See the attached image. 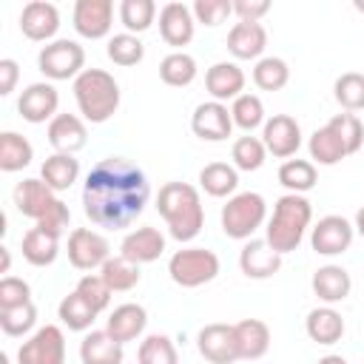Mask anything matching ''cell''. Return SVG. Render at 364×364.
I'll return each mask as SVG.
<instances>
[{
    "label": "cell",
    "mask_w": 364,
    "mask_h": 364,
    "mask_svg": "<svg viewBox=\"0 0 364 364\" xmlns=\"http://www.w3.org/2000/svg\"><path fill=\"white\" fill-rule=\"evenodd\" d=\"M151 199L148 176L125 156L100 159L82 182V210L91 225L105 230L131 228Z\"/></svg>",
    "instance_id": "1"
},
{
    "label": "cell",
    "mask_w": 364,
    "mask_h": 364,
    "mask_svg": "<svg viewBox=\"0 0 364 364\" xmlns=\"http://www.w3.org/2000/svg\"><path fill=\"white\" fill-rule=\"evenodd\" d=\"M156 210L176 242H193L205 228L202 196L191 182H165L156 193Z\"/></svg>",
    "instance_id": "2"
},
{
    "label": "cell",
    "mask_w": 364,
    "mask_h": 364,
    "mask_svg": "<svg viewBox=\"0 0 364 364\" xmlns=\"http://www.w3.org/2000/svg\"><path fill=\"white\" fill-rule=\"evenodd\" d=\"M313 222V205L301 193H284L276 199L273 213L264 225V239L276 253H290L301 245L307 228Z\"/></svg>",
    "instance_id": "3"
},
{
    "label": "cell",
    "mask_w": 364,
    "mask_h": 364,
    "mask_svg": "<svg viewBox=\"0 0 364 364\" xmlns=\"http://www.w3.org/2000/svg\"><path fill=\"white\" fill-rule=\"evenodd\" d=\"M74 100L85 122L102 125L119 108V82L102 68H85L74 80Z\"/></svg>",
    "instance_id": "4"
},
{
    "label": "cell",
    "mask_w": 364,
    "mask_h": 364,
    "mask_svg": "<svg viewBox=\"0 0 364 364\" xmlns=\"http://www.w3.org/2000/svg\"><path fill=\"white\" fill-rule=\"evenodd\" d=\"M219 222H222V233L228 239H236V242H247L253 239V233L267 222V202L262 193L256 191H242V193H233L222 213H219Z\"/></svg>",
    "instance_id": "5"
},
{
    "label": "cell",
    "mask_w": 364,
    "mask_h": 364,
    "mask_svg": "<svg viewBox=\"0 0 364 364\" xmlns=\"http://www.w3.org/2000/svg\"><path fill=\"white\" fill-rule=\"evenodd\" d=\"M219 256L208 247H182L168 259V276L173 284L193 290L219 276Z\"/></svg>",
    "instance_id": "6"
},
{
    "label": "cell",
    "mask_w": 364,
    "mask_h": 364,
    "mask_svg": "<svg viewBox=\"0 0 364 364\" xmlns=\"http://www.w3.org/2000/svg\"><path fill=\"white\" fill-rule=\"evenodd\" d=\"M37 68L46 80H77L85 71V48L77 40H51L37 54Z\"/></svg>",
    "instance_id": "7"
},
{
    "label": "cell",
    "mask_w": 364,
    "mask_h": 364,
    "mask_svg": "<svg viewBox=\"0 0 364 364\" xmlns=\"http://www.w3.org/2000/svg\"><path fill=\"white\" fill-rule=\"evenodd\" d=\"M17 364H65V333L57 324L34 330L20 344Z\"/></svg>",
    "instance_id": "8"
},
{
    "label": "cell",
    "mask_w": 364,
    "mask_h": 364,
    "mask_svg": "<svg viewBox=\"0 0 364 364\" xmlns=\"http://www.w3.org/2000/svg\"><path fill=\"white\" fill-rule=\"evenodd\" d=\"M111 259V245L102 233L91 230V228H74L68 233V262L77 270H100L105 262Z\"/></svg>",
    "instance_id": "9"
},
{
    "label": "cell",
    "mask_w": 364,
    "mask_h": 364,
    "mask_svg": "<svg viewBox=\"0 0 364 364\" xmlns=\"http://www.w3.org/2000/svg\"><path fill=\"white\" fill-rule=\"evenodd\" d=\"M355 239V228L350 219L338 216V213H330V216H321L313 228H310V247L318 253V256H341L344 250H350Z\"/></svg>",
    "instance_id": "10"
},
{
    "label": "cell",
    "mask_w": 364,
    "mask_h": 364,
    "mask_svg": "<svg viewBox=\"0 0 364 364\" xmlns=\"http://www.w3.org/2000/svg\"><path fill=\"white\" fill-rule=\"evenodd\" d=\"M60 205H63V199L43 179H23L14 188V208L23 216H28L34 225H40L43 219H48Z\"/></svg>",
    "instance_id": "11"
},
{
    "label": "cell",
    "mask_w": 364,
    "mask_h": 364,
    "mask_svg": "<svg viewBox=\"0 0 364 364\" xmlns=\"http://www.w3.org/2000/svg\"><path fill=\"white\" fill-rule=\"evenodd\" d=\"M196 350L210 364H233V361H239V344H236L233 324H222V321L205 324L196 333Z\"/></svg>",
    "instance_id": "12"
},
{
    "label": "cell",
    "mask_w": 364,
    "mask_h": 364,
    "mask_svg": "<svg viewBox=\"0 0 364 364\" xmlns=\"http://www.w3.org/2000/svg\"><path fill=\"white\" fill-rule=\"evenodd\" d=\"M74 31L85 40H102L108 37L114 26V3L111 0H77L71 11Z\"/></svg>",
    "instance_id": "13"
},
{
    "label": "cell",
    "mask_w": 364,
    "mask_h": 364,
    "mask_svg": "<svg viewBox=\"0 0 364 364\" xmlns=\"http://www.w3.org/2000/svg\"><path fill=\"white\" fill-rule=\"evenodd\" d=\"M57 108H60V94L51 82H31L17 97V114L31 125L51 122L57 117Z\"/></svg>",
    "instance_id": "14"
},
{
    "label": "cell",
    "mask_w": 364,
    "mask_h": 364,
    "mask_svg": "<svg viewBox=\"0 0 364 364\" xmlns=\"http://www.w3.org/2000/svg\"><path fill=\"white\" fill-rule=\"evenodd\" d=\"M191 131L205 142H225L233 131L230 108L225 102H216V100L199 102L191 114Z\"/></svg>",
    "instance_id": "15"
},
{
    "label": "cell",
    "mask_w": 364,
    "mask_h": 364,
    "mask_svg": "<svg viewBox=\"0 0 364 364\" xmlns=\"http://www.w3.org/2000/svg\"><path fill=\"white\" fill-rule=\"evenodd\" d=\"M262 142L276 159H290L301 148V125L290 114H273L262 125Z\"/></svg>",
    "instance_id": "16"
},
{
    "label": "cell",
    "mask_w": 364,
    "mask_h": 364,
    "mask_svg": "<svg viewBox=\"0 0 364 364\" xmlns=\"http://www.w3.org/2000/svg\"><path fill=\"white\" fill-rule=\"evenodd\" d=\"M159 34L168 46H173L176 51H182L193 34H196V20H193V11L191 6L179 3V0H171L159 9Z\"/></svg>",
    "instance_id": "17"
},
{
    "label": "cell",
    "mask_w": 364,
    "mask_h": 364,
    "mask_svg": "<svg viewBox=\"0 0 364 364\" xmlns=\"http://www.w3.org/2000/svg\"><path fill=\"white\" fill-rule=\"evenodd\" d=\"M60 28V11L54 3L46 0H31L23 6L20 11V31L23 37L34 40V43H51V37Z\"/></svg>",
    "instance_id": "18"
},
{
    "label": "cell",
    "mask_w": 364,
    "mask_h": 364,
    "mask_svg": "<svg viewBox=\"0 0 364 364\" xmlns=\"http://www.w3.org/2000/svg\"><path fill=\"white\" fill-rule=\"evenodd\" d=\"M46 136L54 148V154H77L85 148L88 142V128H85V119L77 117V114H57L48 128H46Z\"/></svg>",
    "instance_id": "19"
},
{
    "label": "cell",
    "mask_w": 364,
    "mask_h": 364,
    "mask_svg": "<svg viewBox=\"0 0 364 364\" xmlns=\"http://www.w3.org/2000/svg\"><path fill=\"white\" fill-rule=\"evenodd\" d=\"M239 270L247 279H270L282 270V253H276L267 239H247L239 250Z\"/></svg>",
    "instance_id": "20"
},
{
    "label": "cell",
    "mask_w": 364,
    "mask_h": 364,
    "mask_svg": "<svg viewBox=\"0 0 364 364\" xmlns=\"http://www.w3.org/2000/svg\"><path fill=\"white\" fill-rule=\"evenodd\" d=\"M205 88L210 94V100L216 102H233L236 97L245 94V71L236 65V63H213L208 71H205Z\"/></svg>",
    "instance_id": "21"
},
{
    "label": "cell",
    "mask_w": 364,
    "mask_h": 364,
    "mask_svg": "<svg viewBox=\"0 0 364 364\" xmlns=\"http://www.w3.org/2000/svg\"><path fill=\"white\" fill-rule=\"evenodd\" d=\"M162 253H165V236L151 225H142V228L125 233V239L119 245V256H125L134 264L156 262Z\"/></svg>",
    "instance_id": "22"
},
{
    "label": "cell",
    "mask_w": 364,
    "mask_h": 364,
    "mask_svg": "<svg viewBox=\"0 0 364 364\" xmlns=\"http://www.w3.org/2000/svg\"><path fill=\"white\" fill-rule=\"evenodd\" d=\"M148 327V313L142 304L136 301H125L119 307H114L108 313V321H105V330L119 341V344H128V341H136Z\"/></svg>",
    "instance_id": "23"
},
{
    "label": "cell",
    "mask_w": 364,
    "mask_h": 364,
    "mask_svg": "<svg viewBox=\"0 0 364 364\" xmlns=\"http://www.w3.org/2000/svg\"><path fill=\"white\" fill-rule=\"evenodd\" d=\"M310 287H313V293L318 296V301H324V304L333 307V304H338V301H344V299L350 296L353 279H350V273H347L341 264H321V267L313 273Z\"/></svg>",
    "instance_id": "24"
},
{
    "label": "cell",
    "mask_w": 364,
    "mask_h": 364,
    "mask_svg": "<svg viewBox=\"0 0 364 364\" xmlns=\"http://www.w3.org/2000/svg\"><path fill=\"white\" fill-rule=\"evenodd\" d=\"M267 48V31L262 23H233L228 31V51L236 60H262Z\"/></svg>",
    "instance_id": "25"
},
{
    "label": "cell",
    "mask_w": 364,
    "mask_h": 364,
    "mask_svg": "<svg viewBox=\"0 0 364 364\" xmlns=\"http://www.w3.org/2000/svg\"><path fill=\"white\" fill-rule=\"evenodd\" d=\"M125 344H119L108 330H91L80 341V361L82 364H122Z\"/></svg>",
    "instance_id": "26"
},
{
    "label": "cell",
    "mask_w": 364,
    "mask_h": 364,
    "mask_svg": "<svg viewBox=\"0 0 364 364\" xmlns=\"http://www.w3.org/2000/svg\"><path fill=\"white\" fill-rule=\"evenodd\" d=\"M304 330H307L310 341L324 344V347H333V344H338L341 336H344V318H341V313H338L336 307L324 304V307H316V310L307 313Z\"/></svg>",
    "instance_id": "27"
},
{
    "label": "cell",
    "mask_w": 364,
    "mask_h": 364,
    "mask_svg": "<svg viewBox=\"0 0 364 364\" xmlns=\"http://www.w3.org/2000/svg\"><path fill=\"white\" fill-rule=\"evenodd\" d=\"M233 330H236L239 358L256 361L270 350V327L262 318H242L233 324Z\"/></svg>",
    "instance_id": "28"
},
{
    "label": "cell",
    "mask_w": 364,
    "mask_h": 364,
    "mask_svg": "<svg viewBox=\"0 0 364 364\" xmlns=\"http://www.w3.org/2000/svg\"><path fill=\"white\" fill-rule=\"evenodd\" d=\"M20 250H23V259L34 267H48L54 264V259L60 256V236L43 230V228H28L23 242H20Z\"/></svg>",
    "instance_id": "29"
},
{
    "label": "cell",
    "mask_w": 364,
    "mask_h": 364,
    "mask_svg": "<svg viewBox=\"0 0 364 364\" xmlns=\"http://www.w3.org/2000/svg\"><path fill=\"white\" fill-rule=\"evenodd\" d=\"M40 179L54 191L63 193L68 191L77 179H80V162L71 154H51L46 156V162L40 165Z\"/></svg>",
    "instance_id": "30"
},
{
    "label": "cell",
    "mask_w": 364,
    "mask_h": 364,
    "mask_svg": "<svg viewBox=\"0 0 364 364\" xmlns=\"http://www.w3.org/2000/svg\"><path fill=\"white\" fill-rule=\"evenodd\" d=\"M199 188L213 199H230L239 188V171L228 162H208L199 171Z\"/></svg>",
    "instance_id": "31"
},
{
    "label": "cell",
    "mask_w": 364,
    "mask_h": 364,
    "mask_svg": "<svg viewBox=\"0 0 364 364\" xmlns=\"http://www.w3.org/2000/svg\"><path fill=\"white\" fill-rule=\"evenodd\" d=\"M31 159H34V148L23 134H17V131L0 134V171L3 173L23 171L31 165Z\"/></svg>",
    "instance_id": "32"
},
{
    "label": "cell",
    "mask_w": 364,
    "mask_h": 364,
    "mask_svg": "<svg viewBox=\"0 0 364 364\" xmlns=\"http://www.w3.org/2000/svg\"><path fill=\"white\" fill-rule=\"evenodd\" d=\"M97 316H100V313H97L77 290H71L68 296H63V301L57 304V318H60L68 330H74V333L91 330V324H94Z\"/></svg>",
    "instance_id": "33"
},
{
    "label": "cell",
    "mask_w": 364,
    "mask_h": 364,
    "mask_svg": "<svg viewBox=\"0 0 364 364\" xmlns=\"http://www.w3.org/2000/svg\"><path fill=\"white\" fill-rule=\"evenodd\" d=\"M199 68H196V60L188 54V51H171L168 57H162L159 63V80L171 88H185L196 80Z\"/></svg>",
    "instance_id": "34"
},
{
    "label": "cell",
    "mask_w": 364,
    "mask_h": 364,
    "mask_svg": "<svg viewBox=\"0 0 364 364\" xmlns=\"http://www.w3.org/2000/svg\"><path fill=\"white\" fill-rule=\"evenodd\" d=\"M307 151H310L313 165H324V168L338 165V162L347 156L341 139H338L327 125H321V128H316V131L310 134V139H307Z\"/></svg>",
    "instance_id": "35"
},
{
    "label": "cell",
    "mask_w": 364,
    "mask_h": 364,
    "mask_svg": "<svg viewBox=\"0 0 364 364\" xmlns=\"http://www.w3.org/2000/svg\"><path fill=\"white\" fill-rule=\"evenodd\" d=\"M279 182L287 188V193H307L318 182V171L310 159H284L279 168Z\"/></svg>",
    "instance_id": "36"
},
{
    "label": "cell",
    "mask_w": 364,
    "mask_h": 364,
    "mask_svg": "<svg viewBox=\"0 0 364 364\" xmlns=\"http://www.w3.org/2000/svg\"><path fill=\"white\" fill-rule=\"evenodd\" d=\"M100 276L102 282L111 287V293H128L139 284L142 273H139V264L128 262L125 256H111L102 267H100Z\"/></svg>",
    "instance_id": "37"
},
{
    "label": "cell",
    "mask_w": 364,
    "mask_h": 364,
    "mask_svg": "<svg viewBox=\"0 0 364 364\" xmlns=\"http://www.w3.org/2000/svg\"><path fill=\"white\" fill-rule=\"evenodd\" d=\"M136 361L139 364H179V353H176V344H173L171 336L151 333L139 341Z\"/></svg>",
    "instance_id": "38"
},
{
    "label": "cell",
    "mask_w": 364,
    "mask_h": 364,
    "mask_svg": "<svg viewBox=\"0 0 364 364\" xmlns=\"http://www.w3.org/2000/svg\"><path fill=\"white\" fill-rule=\"evenodd\" d=\"M156 3L154 0H122L119 3V23L128 34H142L156 20Z\"/></svg>",
    "instance_id": "39"
},
{
    "label": "cell",
    "mask_w": 364,
    "mask_h": 364,
    "mask_svg": "<svg viewBox=\"0 0 364 364\" xmlns=\"http://www.w3.org/2000/svg\"><path fill=\"white\" fill-rule=\"evenodd\" d=\"M230 117H233V125L242 128L245 134H253L256 128H262L267 122L264 117V102L256 97V94H242L230 102Z\"/></svg>",
    "instance_id": "40"
},
{
    "label": "cell",
    "mask_w": 364,
    "mask_h": 364,
    "mask_svg": "<svg viewBox=\"0 0 364 364\" xmlns=\"http://www.w3.org/2000/svg\"><path fill=\"white\" fill-rule=\"evenodd\" d=\"M253 82L262 91H282L290 82V65L282 57H262L253 65Z\"/></svg>",
    "instance_id": "41"
},
{
    "label": "cell",
    "mask_w": 364,
    "mask_h": 364,
    "mask_svg": "<svg viewBox=\"0 0 364 364\" xmlns=\"http://www.w3.org/2000/svg\"><path fill=\"white\" fill-rule=\"evenodd\" d=\"M230 159H233V168L236 171H259L262 165H264V159H267V148H264V142H262V136H250V134H245V136H239L236 142H233V148H230Z\"/></svg>",
    "instance_id": "42"
},
{
    "label": "cell",
    "mask_w": 364,
    "mask_h": 364,
    "mask_svg": "<svg viewBox=\"0 0 364 364\" xmlns=\"http://www.w3.org/2000/svg\"><path fill=\"white\" fill-rule=\"evenodd\" d=\"M105 54H108V60H111L114 65L131 68V65H136V63L145 60V46H142V40H139L136 34L122 31V34H114V37L108 40Z\"/></svg>",
    "instance_id": "43"
},
{
    "label": "cell",
    "mask_w": 364,
    "mask_h": 364,
    "mask_svg": "<svg viewBox=\"0 0 364 364\" xmlns=\"http://www.w3.org/2000/svg\"><path fill=\"white\" fill-rule=\"evenodd\" d=\"M333 94H336V102L344 108V111H364V74L358 71H344L336 85H333Z\"/></svg>",
    "instance_id": "44"
},
{
    "label": "cell",
    "mask_w": 364,
    "mask_h": 364,
    "mask_svg": "<svg viewBox=\"0 0 364 364\" xmlns=\"http://www.w3.org/2000/svg\"><path fill=\"white\" fill-rule=\"evenodd\" d=\"M327 128L341 139L347 156L361 151V145H364V125H361V119H358L355 114H350V111L336 114V117L327 122Z\"/></svg>",
    "instance_id": "45"
},
{
    "label": "cell",
    "mask_w": 364,
    "mask_h": 364,
    "mask_svg": "<svg viewBox=\"0 0 364 364\" xmlns=\"http://www.w3.org/2000/svg\"><path fill=\"white\" fill-rule=\"evenodd\" d=\"M37 324V307L28 301V304H20V307H9V310H0V330L6 336H26L31 333Z\"/></svg>",
    "instance_id": "46"
},
{
    "label": "cell",
    "mask_w": 364,
    "mask_h": 364,
    "mask_svg": "<svg viewBox=\"0 0 364 364\" xmlns=\"http://www.w3.org/2000/svg\"><path fill=\"white\" fill-rule=\"evenodd\" d=\"M97 313H102V310H108V304H111V287L102 282V276L100 273H85L80 282H77V287H74Z\"/></svg>",
    "instance_id": "47"
},
{
    "label": "cell",
    "mask_w": 364,
    "mask_h": 364,
    "mask_svg": "<svg viewBox=\"0 0 364 364\" xmlns=\"http://www.w3.org/2000/svg\"><path fill=\"white\" fill-rule=\"evenodd\" d=\"M191 11H193V20H196L199 26L213 28V26L225 23V20L233 14V3H230V0H196V3L191 6Z\"/></svg>",
    "instance_id": "48"
},
{
    "label": "cell",
    "mask_w": 364,
    "mask_h": 364,
    "mask_svg": "<svg viewBox=\"0 0 364 364\" xmlns=\"http://www.w3.org/2000/svg\"><path fill=\"white\" fill-rule=\"evenodd\" d=\"M31 301V287L26 279H17V276H3L0 279V310H9V307H20V304H28Z\"/></svg>",
    "instance_id": "49"
},
{
    "label": "cell",
    "mask_w": 364,
    "mask_h": 364,
    "mask_svg": "<svg viewBox=\"0 0 364 364\" xmlns=\"http://www.w3.org/2000/svg\"><path fill=\"white\" fill-rule=\"evenodd\" d=\"M267 11H270L267 0H233V14L239 17V23H259Z\"/></svg>",
    "instance_id": "50"
},
{
    "label": "cell",
    "mask_w": 364,
    "mask_h": 364,
    "mask_svg": "<svg viewBox=\"0 0 364 364\" xmlns=\"http://www.w3.org/2000/svg\"><path fill=\"white\" fill-rule=\"evenodd\" d=\"M17 77H20V65L11 57H3L0 60V97H9L14 91Z\"/></svg>",
    "instance_id": "51"
},
{
    "label": "cell",
    "mask_w": 364,
    "mask_h": 364,
    "mask_svg": "<svg viewBox=\"0 0 364 364\" xmlns=\"http://www.w3.org/2000/svg\"><path fill=\"white\" fill-rule=\"evenodd\" d=\"M316 364H350L344 355H336V353H327V355H321Z\"/></svg>",
    "instance_id": "52"
},
{
    "label": "cell",
    "mask_w": 364,
    "mask_h": 364,
    "mask_svg": "<svg viewBox=\"0 0 364 364\" xmlns=\"http://www.w3.org/2000/svg\"><path fill=\"white\" fill-rule=\"evenodd\" d=\"M353 228H355V233L364 239V205L358 208V213H355V222H353Z\"/></svg>",
    "instance_id": "53"
},
{
    "label": "cell",
    "mask_w": 364,
    "mask_h": 364,
    "mask_svg": "<svg viewBox=\"0 0 364 364\" xmlns=\"http://www.w3.org/2000/svg\"><path fill=\"white\" fill-rule=\"evenodd\" d=\"M0 256H3V267H0V273H9V267H11V256H9V247H0Z\"/></svg>",
    "instance_id": "54"
},
{
    "label": "cell",
    "mask_w": 364,
    "mask_h": 364,
    "mask_svg": "<svg viewBox=\"0 0 364 364\" xmlns=\"http://www.w3.org/2000/svg\"><path fill=\"white\" fill-rule=\"evenodd\" d=\"M0 364H9V355H0Z\"/></svg>",
    "instance_id": "55"
},
{
    "label": "cell",
    "mask_w": 364,
    "mask_h": 364,
    "mask_svg": "<svg viewBox=\"0 0 364 364\" xmlns=\"http://www.w3.org/2000/svg\"><path fill=\"white\" fill-rule=\"evenodd\" d=\"M355 9H358V11H364V3H355Z\"/></svg>",
    "instance_id": "56"
}]
</instances>
